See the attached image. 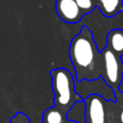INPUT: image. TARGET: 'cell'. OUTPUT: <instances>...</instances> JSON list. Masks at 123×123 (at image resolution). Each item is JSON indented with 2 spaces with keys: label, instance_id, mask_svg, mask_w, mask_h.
Instances as JSON below:
<instances>
[{
  "label": "cell",
  "instance_id": "cell-11",
  "mask_svg": "<svg viewBox=\"0 0 123 123\" xmlns=\"http://www.w3.org/2000/svg\"><path fill=\"white\" fill-rule=\"evenodd\" d=\"M74 1L76 2L79 9L82 11L84 15L92 12L96 8L95 0H74Z\"/></svg>",
  "mask_w": 123,
  "mask_h": 123
},
{
  "label": "cell",
  "instance_id": "cell-5",
  "mask_svg": "<svg viewBox=\"0 0 123 123\" xmlns=\"http://www.w3.org/2000/svg\"><path fill=\"white\" fill-rule=\"evenodd\" d=\"M75 85L80 86V87L75 86V89L83 100L89 95L96 94L107 101H111L113 103L116 101L115 92L105 83L102 77H98L97 79L90 81L83 80L81 82H75Z\"/></svg>",
  "mask_w": 123,
  "mask_h": 123
},
{
  "label": "cell",
  "instance_id": "cell-7",
  "mask_svg": "<svg viewBox=\"0 0 123 123\" xmlns=\"http://www.w3.org/2000/svg\"><path fill=\"white\" fill-rule=\"evenodd\" d=\"M106 47L117 58L123 57V30L115 28L111 30L107 35Z\"/></svg>",
  "mask_w": 123,
  "mask_h": 123
},
{
  "label": "cell",
  "instance_id": "cell-13",
  "mask_svg": "<svg viewBox=\"0 0 123 123\" xmlns=\"http://www.w3.org/2000/svg\"><path fill=\"white\" fill-rule=\"evenodd\" d=\"M64 123H78V122H75V121H69V120H66Z\"/></svg>",
  "mask_w": 123,
  "mask_h": 123
},
{
  "label": "cell",
  "instance_id": "cell-2",
  "mask_svg": "<svg viewBox=\"0 0 123 123\" xmlns=\"http://www.w3.org/2000/svg\"><path fill=\"white\" fill-rule=\"evenodd\" d=\"M51 86L54 93V104L65 115L77 103L83 101L75 89V78L69 70L63 67L52 69Z\"/></svg>",
  "mask_w": 123,
  "mask_h": 123
},
{
  "label": "cell",
  "instance_id": "cell-1",
  "mask_svg": "<svg viewBox=\"0 0 123 123\" xmlns=\"http://www.w3.org/2000/svg\"><path fill=\"white\" fill-rule=\"evenodd\" d=\"M68 54L75 71V81L95 80L101 77V55L92 32L83 26L70 41Z\"/></svg>",
  "mask_w": 123,
  "mask_h": 123
},
{
  "label": "cell",
  "instance_id": "cell-10",
  "mask_svg": "<svg viewBox=\"0 0 123 123\" xmlns=\"http://www.w3.org/2000/svg\"><path fill=\"white\" fill-rule=\"evenodd\" d=\"M66 118L69 121H75L78 123H86L85 121V104L84 101L77 102L67 112Z\"/></svg>",
  "mask_w": 123,
  "mask_h": 123
},
{
  "label": "cell",
  "instance_id": "cell-6",
  "mask_svg": "<svg viewBox=\"0 0 123 123\" xmlns=\"http://www.w3.org/2000/svg\"><path fill=\"white\" fill-rule=\"evenodd\" d=\"M55 10L58 16L68 24L78 23L84 17V13L74 0H55Z\"/></svg>",
  "mask_w": 123,
  "mask_h": 123
},
{
  "label": "cell",
  "instance_id": "cell-3",
  "mask_svg": "<svg viewBox=\"0 0 123 123\" xmlns=\"http://www.w3.org/2000/svg\"><path fill=\"white\" fill-rule=\"evenodd\" d=\"M101 77L105 83L115 92L119 93V86L123 79V62L107 47L101 52Z\"/></svg>",
  "mask_w": 123,
  "mask_h": 123
},
{
  "label": "cell",
  "instance_id": "cell-12",
  "mask_svg": "<svg viewBox=\"0 0 123 123\" xmlns=\"http://www.w3.org/2000/svg\"><path fill=\"white\" fill-rule=\"evenodd\" d=\"M10 123H31L30 118L23 112H16L11 119Z\"/></svg>",
  "mask_w": 123,
  "mask_h": 123
},
{
  "label": "cell",
  "instance_id": "cell-8",
  "mask_svg": "<svg viewBox=\"0 0 123 123\" xmlns=\"http://www.w3.org/2000/svg\"><path fill=\"white\" fill-rule=\"evenodd\" d=\"M96 7L106 17H113L123 12V0H95Z\"/></svg>",
  "mask_w": 123,
  "mask_h": 123
},
{
  "label": "cell",
  "instance_id": "cell-4",
  "mask_svg": "<svg viewBox=\"0 0 123 123\" xmlns=\"http://www.w3.org/2000/svg\"><path fill=\"white\" fill-rule=\"evenodd\" d=\"M83 101L85 104L86 123H108V109L111 101H107L96 94L89 95Z\"/></svg>",
  "mask_w": 123,
  "mask_h": 123
},
{
  "label": "cell",
  "instance_id": "cell-9",
  "mask_svg": "<svg viewBox=\"0 0 123 123\" xmlns=\"http://www.w3.org/2000/svg\"><path fill=\"white\" fill-rule=\"evenodd\" d=\"M66 115L56 107L46 109L42 113V123H64Z\"/></svg>",
  "mask_w": 123,
  "mask_h": 123
}]
</instances>
